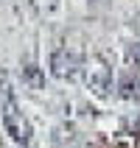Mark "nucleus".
<instances>
[{"label":"nucleus","instance_id":"1","mask_svg":"<svg viewBox=\"0 0 140 148\" xmlns=\"http://www.w3.org/2000/svg\"><path fill=\"white\" fill-rule=\"evenodd\" d=\"M3 126H6V134L17 145L25 148L31 143L34 129H31V123H28V117L20 112V106H17V101L11 98V95H6V101H3Z\"/></svg>","mask_w":140,"mask_h":148},{"label":"nucleus","instance_id":"2","mask_svg":"<svg viewBox=\"0 0 140 148\" xmlns=\"http://www.w3.org/2000/svg\"><path fill=\"white\" fill-rule=\"evenodd\" d=\"M50 75L56 78V81H76L79 78V73H81V59L76 56L73 50H67V48H59L50 53Z\"/></svg>","mask_w":140,"mask_h":148},{"label":"nucleus","instance_id":"3","mask_svg":"<svg viewBox=\"0 0 140 148\" xmlns=\"http://www.w3.org/2000/svg\"><path fill=\"white\" fill-rule=\"evenodd\" d=\"M87 87L95 98H109V90H112V70L107 67L104 59H95L87 70Z\"/></svg>","mask_w":140,"mask_h":148},{"label":"nucleus","instance_id":"4","mask_svg":"<svg viewBox=\"0 0 140 148\" xmlns=\"http://www.w3.org/2000/svg\"><path fill=\"white\" fill-rule=\"evenodd\" d=\"M121 95H123L126 101H140V78L137 75H126V78H121Z\"/></svg>","mask_w":140,"mask_h":148},{"label":"nucleus","instance_id":"5","mask_svg":"<svg viewBox=\"0 0 140 148\" xmlns=\"http://www.w3.org/2000/svg\"><path fill=\"white\" fill-rule=\"evenodd\" d=\"M31 3H34V8H37L39 14H45V17L56 14V11H59V6H62L59 0H31Z\"/></svg>","mask_w":140,"mask_h":148},{"label":"nucleus","instance_id":"6","mask_svg":"<svg viewBox=\"0 0 140 148\" xmlns=\"http://www.w3.org/2000/svg\"><path fill=\"white\" fill-rule=\"evenodd\" d=\"M23 78H25L28 84H31V87H39V84H42L39 67H37V64H28V67H23Z\"/></svg>","mask_w":140,"mask_h":148},{"label":"nucleus","instance_id":"7","mask_svg":"<svg viewBox=\"0 0 140 148\" xmlns=\"http://www.w3.org/2000/svg\"><path fill=\"white\" fill-rule=\"evenodd\" d=\"M126 62H129V67L140 70V42H132V45L126 48Z\"/></svg>","mask_w":140,"mask_h":148}]
</instances>
